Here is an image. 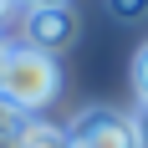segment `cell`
<instances>
[{"mask_svg":"<svg viewBox=\"0 0 148 148\" xmlns=\"http://www.w3.org/2000/svg\"><path fill=\"white\" fill-rule=\"evenodd\" d=\"M56 92H61L56 56H46V51H31V46H15L0 97H5L10 107H21L26 118H36V112H46V107L56 102Z\"/></svg>","mask_w":148,"mask_h":148,"instance_id":"6da1fadb","label":"cell"},{"mask_svg":"<svg viewBox=\"0 0 148 148\" xmlns=\"http://www.w3.org/2000/svg\"><path fill=\"white\" fill-rule=\"evenodd\" d=\"M66 133H72V143H82V148H143L138 118L112 112V107H87L82 118H72Z\"/></svg>","mask_w":148,"mask_h":148,"instance_id":"7a4b0ae2","label":"cell"},{"mask_svg":"<svg viewBox=\"0 0 148 148\" xmlns=\"http://www.w3.org/2000/svg\"><path fill=\"white\" fill-rule=\"evenodd\" d=\"M77 41V10L72 5H31L26 10V46L56 56L61 46Z\"/></svg>","mask_w":148,"mask_h":148,"instance_id":"3957f363","label":"cell"},{"mask_svg":"<svg viewBox=\"0 0 148 148\" xmlns=\"http://www.w3.org/2000/svg\"><path fill=\"white\" fill-rule=\"evenodd\" d=\"M21 148H72V133L66 128H51V123L31 118V128L21 133Z\"/></svg>","mask_w":148,"mask_h":148,"instance_id":"277c9868","label":"cell"},{"mask_svg":"<svg viewBox=\"0 0 148 148\" xmlns=\"http://www.w3.org/2000/svg\"><path fill=\"white\" fill-rule=\"evenodd\" d=\"M133 92H138V107H148V41L133 56Z\"/></svg>","mask_w":148,"mask_h":148,"instance_id":"5b68a950","label":"cell"},{"mask_svg":"<svg viewBox=\"0 0 148 148\" xmlns=\"http://www.w3.org/2000/svg\"><path fill=\"white\" fill-rule=\"evenodd\" d=\"M31 128V118L21 112V107H10L5 97H0V133H26Z\"/></svg>","mask_w":148,"mask_h":148,"instance_id":"8992f818","label":"cell"},{"mask_svg":"<svg viewBox=\"0 0 148 148\" xmlns=\"http://www.w3.org/2000/svg\"><path fill=\"white\" fill-rule=\"evenodd\" d=\"M10 56H15V46H5V36H0V87H5V72H10Z\"/></svg>","mask_w":148,"mask_h":148,"instance_id":"52a82bcc","label":"cell"},{"mask_svg":"<svg viewBox=\"0 0 148 148\" xmlns=\"http://www.w3.org/2000/svg\"><path fill=\"white\" fill-rule=\"evenodd\" d=\"M112 15H123V21H138V15H148V5H112Z\"/></svg>","mask_w":148,"mask_h":148,"instance_id":"ba28073f","label":"cell"},{"mask_svg":"<svg viewBox=\"0 0 148 148\" xmlns=\"http://www.w3.org/2000/svg\"><path fill=\"white\" fill-rule=\"evenodd\" d=\"M138 138H143V148H148V107H138Z\"/></svg>","mask_w":148,"mask_h":148,"instance_id":"9c48e42d","label":"cell"},{"mask_svg":"<svg viewBox=\"0 0 148 148\" xmlns=\"http://www.w3.org/2000/svg\"><path fill=\"white\" fill-rule=\"evenodd\" d=\"M0 148H21V133H0Z\"/></svg>","mask_w":148,"mask_h":148,"instance_id":"30bf717a","label":"cell"},{"mask_svg":"<svg viewBox=\"0 0 148 148\" xmlns=\"http://www.w3.org/2000/svg\"><path fill=\"white\" fill-rule=\"evenodd\" d=\"M0 15H5V5H0Z\"/></svg>","mask_w":148,"mask_h":148,"instance_id":"8fae6325","label":"cell"},{"mask_svg":"<svg viewBox=\"0 0 148 148\" xmlns=\"http://www.w3.org/2000/svg\"><path fill=\"white\" fill-rule=\"evenodd\" d=\"M72 148H82V143H72Z\"/></svg>","mask_w":148,"mask_h":148,"instance_id":"7c38bea8","label":"cell"}]
</instances>
